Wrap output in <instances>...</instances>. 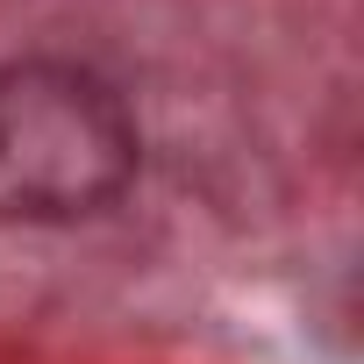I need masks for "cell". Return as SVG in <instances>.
<instances>
[{
	"mask_svg": "<svg viewBox=\"0 0 364 364\" xmlns=\"http://www.w3.org/2000/svg\"><path fill=\"white\" fill-rule=\"evenodd\" d=\"M136 178L129 100L72 58L0 65V222L65 229L107 215Z\"/></svg>",
	"mask_w": 364,
	"mask_h": 364,
	"instance_id": "obj_1",
	"label": "cell"
}]
</instances>
